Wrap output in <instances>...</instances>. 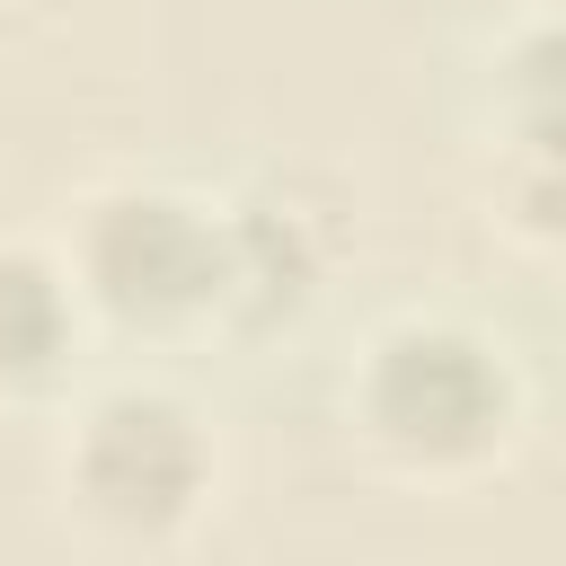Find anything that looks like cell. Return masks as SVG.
Segmentation results:
<instances>
[{"instance_id":"6da1fadb","label":"cell","mask_w":566,"mask_h":566,"mask_svg":"<svg viewBox=\"0 0 566 566\" xmlns=\"http://www.w3.org/2000/svg\"><path fill=\"white\" fill-rule=\"evenodd\" d=\"M531 424V380L504 336L451 310H398L363 336L345 371V433L371 469L407 486H469L513 460Z\"/></svg>"},{"instance_id":"7a4b0ae2","label":"cell","mask_w":566,"mask_h":566,"mask_svg":"<svg viewBox=\"0 0 566 566\" xmlns=\"http://www.w3.org/2000/svg\"><path fill=\"white\" fill-rule=\"evenodd\" d=\"M62 513L106 548H168L203 522L221 486V442L203 407L168 380H115L88 389L53 442Z\"/></svg>"},{"instance_id":"3957f363","label":"cell","mask_w":566,"mask_h":566,"mask_svg":"<svg viewBox=\"0 0 566 566\" xmlns=\"http://www.w3.org/2000/svg\"><path fill=\"white\" fill-rule=\"evenodd\" d=\"M62 265L97 327L115 336H203L230 327V212L186 186H97L71 212Z\"/></svg>"},{"instance_id":"277c9868","label":"cell","mask_w":566,"mask_h":566,"mask_svg":"<svg viewBox=\"0 0 566 566\" xmlns=\"http://www.w3.org/2000/svg\"><path fill=\"white\" fill-rule=\"evenodd\" d=\"M221 212H230V327L265 336V327L301 318L327 292V265H336L345 230L318 203H301L283 177H256V186L221 195Z\"/></svg>"},{"instance_id":"5b68a950","label":"cell","mask_w":566,"mask_h":566,"mask_svg":"<svg viewBox=\"0 0 566 566\" xmlns=\"http://www.w3.org/2000/svg\"><path fill=\"white\" fill-rule=\"evenodd\" d=\"M88 336V301L44 239H0V398H35L71 371Z\"/></svg>"},{"instance_id":"8992f818","label":"cell","mask_w":566,"mask_h":566,"mask_svg":"<svg viewBox=\"0 0 566 566\" xmlns=\"http://www.w3.org/2000/svg\"><path fill=\"white\" fill-rule=\"evenodd\" d=\"M495 142H566V9L522 18L486 62Z\"/></svg>"},{"instance_id":"52a82bcc","label":"cell","mask_w":566,"mask_h":566,"mask_svg":"<svg viewBox=\"0 0 566 566\" xmlns=\"http://www.w3.org/2000/svg\"><path fill=\"white\" fill-rule=\"evenodd\" d=\"M495 221L539 265H566V142H495Z\"/></svg>"}]
</instances>
